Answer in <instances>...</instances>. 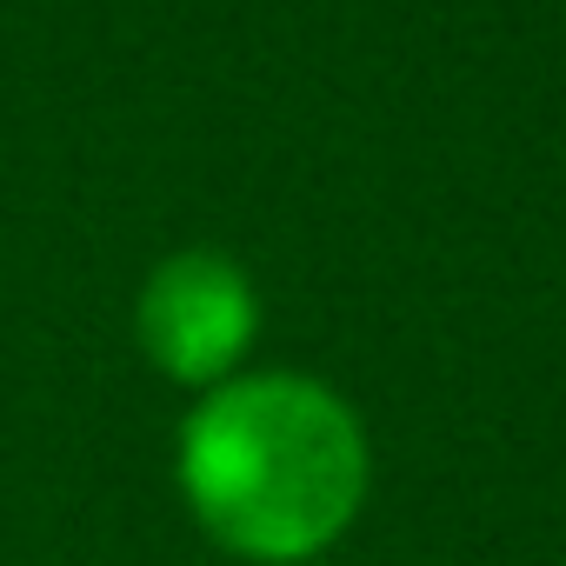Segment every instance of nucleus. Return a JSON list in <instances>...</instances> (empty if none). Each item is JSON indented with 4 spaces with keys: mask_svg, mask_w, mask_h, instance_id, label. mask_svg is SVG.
I'll return each mask as SVG.
<instances>
[{
    "mask_svg": "<svg viewBox=\"0 0 566 566\" xmlns=\"http://www.w3.org/2000/svg\"><path fill=\"white\" fill-rule=\"evenodd\" d=\"M193 526L247 566H301L347 539L374 453L360 413L314 374H233L207 387L174 440Z\"/></svg>",
    "mask_w": 566,
    "mask_h": 566,
    "instance_id": "obj_1",
    "label": "nucleus"
},
{
    "mask_svg": "<svg viewBox=\"0 0 566 566\" xmlns=\"http://www.w3.org/2000/svg\"><path fill=\"white\" fill-rule=\"evenodd\" d=\"M134 334L154 374L180 387H220L240 374L247 347L260 340V294L233 253L220 247H180L154 260L134 301Z\"/></svg>",
    "mask_w": 566,
    "mask_h": 566,
    "instance_id": "obj_2",
    "label": "nucleus"
}]
</instances>
